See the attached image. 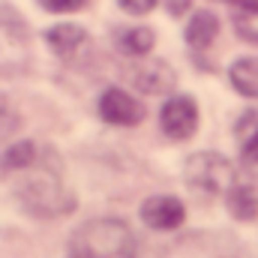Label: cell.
<instances>
[{
    "instance_id": "cell-8",
    "label": "cell",
    "mask_w": 258,
    "mask_h": 258,
    "mask_svg": "<svg viewBox=\"0 0 258 258\" xmlns=\"http://www.w3.org/2000/svg\"><path fill=\"white\" fill-rule=\"evenodd\" d=\"M48 45L54 48V54L60 57H72L84 42H87V30L81 24H54L48 33H45Z\"/></svg>"
},
{
    "instance_id": "cell-11",
    "label": "cell",
    "mask_w": 258,
    "mask_h": 258,
    "mask_svg": "<svg viewBox=\"0 0 258 258\" xmlns=\"http://www.w3.org/2000/svg\"><path fill=\"white\" fill-rule=\"evenodd\" d=\"M216 33H219V18L213 12H207V9L195 12L189 18V24H186V42L192 48H207L216 39Z\"/></svg>"
},
{
    "instance_id": "cell-12",
    "label": "cell",
    "mask_w": 258,
    "mask_h": 258,
    "mask_svg": "<svg viewBox=\"0 0 258 258\" xmlns=\"http://www.w3.org/2000/svg\"><path fill=\"white\" fill-rule=\"evenodd\" d=\"M231 87L249 99H258V57H240L228 69Z\"/></svg>"
},
{
    "instance_id": "cell-19",
    "label": "cell",
    "mask_w": 258,
    "mask_h": 258,
    "mask_svg": "<svg viewBox=\"0 0 258 258\" xmlns=\"http://www.w3.org/2000/svg\"><path fill=\"white\" fill-rule=\"evenodd\" d=\"M42 3V9H48V12H75V9H81L87 0H39Z\"/></svg>"
},
{
    "instance_id": "cell-13",
    "label": "cell",
    "mask_w": 258,
    "mask_h": 258,
    "mask_svg": "<svg viewBox=\"0 0 258 258\" xmlns=\"http://www.w3.org/2000/svg\"><path fill=\"white\" fill-rule=\"evenodd\" d=\"M225 204H228V210H231L234 219L252 222L258 216V189L255 186H240V183H237L231 192L225 195Z\"/></svg>"
},
{
    "instance_id": "cell-7",
    "label": "cell",
    "mask_w": 258,
    "mask_h": 258,
    "mask_svg": "<svg viewBox=\"0 0 258 258\" xmlns=\"http://www.w3.org/2000/svg\"><path fill=\"white\" fill-rule=\"evenodd\" d=\"M186 219V207L174 195H153L141 204V222L153 231H174Z\"/></svg>"
},
{
    "instance_id": "cell-20",
    "label": "cell",
    "mask_w": 258,
    "mask_h": 258,
    "mask_svg": "<svg viewBox=\"0 0 258 258\" xmlns=\"http://www.w3.org/2000/svg\"><path fill=\"white\" fill-rule=\"evenodd\" d=\"M165 6H168L171 15H183L189 9V0H165Z\"/></svg>"
},
{
    "instance_id": "cell-1",
    "label": "cell",
    "mask_w": 258,
    "mask_h": 258,
    "mask_svg": "<svg viewBox=\"0 0 258 258\" xmlns=\"http://www.w3.org/2000/svg\"><path fill=\"white\" fill-rule=\"evenodd\" d=\"M66 258H138V243L123 219L102 216L75 228Z\"/></svg>"
},
{
    "instance_id": "cell-15",
    "label": "cell",
    "mask_w": 258,
    "mask_h": 258,
    "mask_svg": "<svg viewBox=\"0 0 258 258\" xmlns=\"http://www.w3.org/2000/svg\"><path fill=\"white\" fill-rule=\"evenodd\" d=\"M15 129H18V114H15V108L9 105V99L0 96V141L9 138Z\"/></svg>"
},
{
    "instance_id": "cell-21",
    "label": "cell",
    "mask_w": 258,
    "mask_h": 258,
    "mask_svg": "<svg viewBox=\"0 0 258 258\" xmlns=\"http://www.w3.org/2000/svg\"><path fill=\"white\" fill-rule=\"evenodd\" d=\"M219 3H234V6H237V3H240V0H219Z\"/></svg>"
},
{
    "instance_id": "cell-18",
    "label": "cell",
    "mask_w": 258,
    "mask_h": 258,
    "mask_svg": "<svg viewBox=\"0 0 258 258\" xmlns=\"http://www.w3.org/2000/svg\"><path fill=\"white\" fill-rule=\"evenodd\" d=\"M159 0H117V6L126 12V15H147L156 9Z\"/></svg>"
},
{
    "instance_id": "cell-2",
    "label": "cell",
    "mask_w": 258,
    "mask_h": 258,
    "mask_svg": "<svg viewBox=\"0 0 258 258\" xmlns=\"http://www.w3.org/2000/svg\"><path fill=\"white\" fill-rule=\"evenodd\" d=\"M30 165L27 171H21V183H18V201L27 213L39 216V219H57L75 210V195L63 186V180L57 177L54 168H39Z\"/></svg>"
},
{
    "instance_id": "cell-14",
    "label": "cell",
    "mask_w": 258,
    "mask_h": 258,
    "mask_svg": "<svg viewBox=\"0 0 258 258\" xmlns=\"http://www.w3.org/2000/svg\"><path fill=\"white\" fill-rule=\"evenodd\" d=\"M231 21H234V30L240 39L258 45V0H240Z\"/></svg>"
},
{
    "instance_id": "cell-4",
    "label": "cell",
    "mask_w": 258,
    "mask_h": 258,
    "mask_svg": "<svg viewBox=\"0 0 258 258\" xmlns=\"http://www.w3.org/2000/svg\"><path fill=\"white\" fill-rule=\"evenodd\" d=\"M126 78H129V84H132L138 93H144V96H165V93H171L174 84H177L174 69L165 63V60H147V57L129 63Z\"/></svg>"
},
{
    "instance_id": "cell-17",
    "label": "cell",
    "mask_w": 258,
    "mask_h": 258,
    "mask_svg": "<svg viewBox=\"0 0 258 258\" xmlns=\"http://www.w3.org/2000/svg\"><path fill=\"white\" fill-rule=\"evenodd\" d=\"M237 141H246V138H252L258 135V111H246L240 120H237Z\"/></svg>"
},
{
    "instance_id": "cell-16",
    "label": "cell",
    "mask_w": 258,
    "mask_h": 258,
    "mask_svg": "<svg viewBox=\"0 0 258 258\" xmlns=\"http://www.w3.org/2000/svg\"><path fill=\"white\" fill-rule=\"evenodd\" d=\"M240 159H243L246 171L258 174V135L246 138V141H240Z\"/></svg>"
},
{
    "instance_id": "cell-3",
    "label": "cell",
    "mask_w": 258,
    "mask_h": 258,
    "mask_svg": "<svg viewBox=\"0 0 258 258\" xmlns=\"http://www.w3.org/2000/svg\"><path fill=\"white\" fill-rule=\"evenodd\" d=\"M186 183L204 195H228L237 186V171L222 153H195L186 159Z\"/></svg>"
},
{
    "instance_id": "cell-10",
    "label": "cell",
    "mask_w": 258,
    "mask_h": 258,
    "mask_svg": "<svg viewBox=\"0 0 258 258\" xmlns=\"http://www.w3.org/2000/svg\"><path fill=\"white\" fill-rule=\"evenodd\" d=\"M114 39H117V48H120L126 57L141 60V57L150 54V48H153V42H156V33H153L150 27L138 24V27H126V30H120Z\"/></svg>"
},
{
    "instance_id": "cell-6",
    "label": "cell",
    "mask_w": 258,
    "mask_h": 258,
    "mask_svg": "<svg viewBox=\"0 0 258 258\" xmlns=\"http://www.w3.org/2000/svg\"><path fill=\"white\" fill-rule=\"evenodd\" d=\"M99 117L111 126H138L144 117V105L120 87H108L99 96Z\"/></svg>"
},
{
    "instance_id": "cell-9",
    "label": "cell",
    "mask_w": 258,
    "mask_h": 258,
    "mask_svg": "<svg viewBox=\"0 0 258 258\" xmlns=\"http://www.w3.org/2000/svg\"><path fill=\"white\" fill-rule=\"evenodd\" d=\"M30 165H36V144L33 141H15L0 153V177L21 174Z\"/></svg>"
},
{
    "instance_id": "cell-5",
    "label": "cell",
    "mask_w": 258,
    "mask_h": 258,
    "mask_svg": "<svg viewBox=\"0 0 258 258\" xmlns=\"http://www.w3.org/2000/svg\"><path fill=\"white\" fill-rule=\"evenodd\" d=\"M159 126L171 141H186L198 129V105L192 96H171L159 111Z\"/></svg>"
}]
</instances>
